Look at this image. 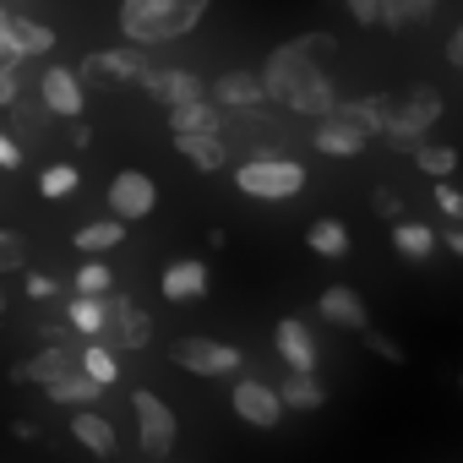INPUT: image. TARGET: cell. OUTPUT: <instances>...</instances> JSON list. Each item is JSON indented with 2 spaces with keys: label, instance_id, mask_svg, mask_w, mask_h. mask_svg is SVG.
Returning <instances> with one entry per match:
<instances>
[{
  "label": "cell",
  "instance_id": "cell-1",
  "mask_svg": "<svg viewBox=\"0 0 463 463\" xmlns=\"http://www.w3.org/2000/svg\"><path fill=\"white\" fill-rule=\"evenodd\" d=\"M257 82H262V99H273V104L289 109V115H311V120H322V115L338 104L333 77H327L311 55H300L295 44H279V50L262 61Z\"/></svg>",
  "mask_w": 463,
  "mask_h": 463
},
{
  "label": "cell",
  "instance_id": "cell-2",
  "mask_svg": "<svg viewBox=\"0 0 463 463\" xmlns=\"http://www.w3.org/2000/svg\"><path fill=\"white\" fill-rule=\"evenodd\" d=\"M207 6L213 0H120V33L142 50L175 44L207 17Z\"/></svg>",
  "mask_w": 463,
  "mask_h": 463
},
{
  "label": "cell",
  "instance_id": "cell-3",
  "mask_svg": "<svg viewBox=\"0 0 463 463\" xmlns=\"http://www.w3.org/2000/svg\"><path fill=\"white\" fill-rule=\"evenodd\" d=\"M306 180H311L306 164L289 158V153H279V158H246V164L235 169L241 196H257V202H289V196L306 191Z\"/></svg>",
  "mask_w": 463,
  "mask_h": 463
},
{
  "label": "cell",
  "instance_id": "cell-4",
  "mask_svg": "<svg viewBox=\"0 0 463 463\" xmlns=\"http://www.w3.org/2000/svg\"><path fill=\"white\" fill-rule=\"evenodd\" d=\"M169 365H180V371H191V376H235V371L246 365V354H241L235 344H223V338H196V333H185V338L169 344Z\"/></svg>",
  "mask_w": 463,
  "mask_h": 463
},
{
  "label": "cell",
  "instance_id": "cell-5",
  "mask_svg": "<svg viewBox=\"0 0 463 463\" xmlns=\"http://www.w3.org/2000/svg\"><path fill=\"white\" fill-rule=\"evenodd\" d=\"M93 338H99L104 349H115V354H120V349H142V344L153 338V317L137 311L131 295H115V289H109V295H104V327H99Z\"/></svg>",
  "mask_w": 463,
  "mask_h": 463
},
{
  "label": "cell",
  "instance_id": "cell-6",
  "mask_svg": "<svg viewBox=\"0 0 463 463\" xmlns=\"http://www.w3.org/2000/svg\"><path fill=\"white\" fill-rule=\"evenodd\" d=\"M131 409H137V441H142V452H153V458L175 452V441H180L175 409H169L153 387H137V392H131Z\"/></svg>",
  "mask_w": 463,
  "mask_h": 463
},
{
  "label": "cell",
  "instance_id": "cell-7",
  "mask_svg": "<svg viewBox=\"0 0 463 463\" xmlns=\"http://www.w3.org/2000/svg\"><path fill=\"white\" fill-rule=\"evenodd\" d=\"M147 71H153V61H147L142 44H131V50H93V55H82V66H77L82 88H88V82H142Z\"/></svg>",
  "mask_w": 463,
  "mask_h": 463
},
{
  "label": "cell",
  "instance_id": "cell-8",
  "mask_svg": "<svg viewBox=\"0 0 463 463\" xmlns=\"http://www.w3.org/2000/svg\"><path fill=\"white\" fill-rule=\"evenodd\" d=\"M153 207H158V180H153V175L120 169V175L109 180V213H115L120 223H137V218H147Z\"/></svg>",
  "mask_w": 463,
  "mask_h": 463
},
{
  "label": "cell",
  "instance_id": "cell-9",
  "mask_svg": "<svg viewBox=\"0 0 463 463\" xmlns=\"http://www.w3.org/2000/svg\"><path fill=\"white\" fill-rule=\"evenodd\" d=\"M229 409H235V420L257 425V430H273L284 420V403H279V387L257 382V376H241L235 392H229Z\"/></svg>",
  "mask_w": 463,
  "mask_h": 463
},
{
  "label": "cell",
  "instance_id": "cell-10",
  "mask_svg": "<svg viewBox=\"0 0 463 463\" xmlns=\"http://www.w3.org/2000/svg\"><path fill=\"white\" fill-rule=\"evenodd\" d=\"M311 147H317L322 158H360V153L371 147V131H365V126H354L349 115L327 109V115L317 120V131H311Z\"/></svg>",
  "mask_w": 463,
  "mask_h": 463
},
{
  "label": "cell",
  "instance_id": "cell-11",
  "mask_svg": "<svg viewBox=\"0 0 463 463\" xmlns=\"http://www.w3.org/2000/svg\"><path fill=\"white\" fill-rule=\"evenodd\" d=\"M39 104H44L50 115H61V120H77V115L88 109L82 77H77L71 66H50V71L39 77Z\"/></svg>",
  "mask_w": 463,
  "mask_h": 463
},
{
  "label": "cell",
  "instance_id": "cell-12",
  "mask_svg": "<svg viewBox=\"0 0 463 463\" xmlns=\"http://www.w3.org/2000/svg\"><path fill=\"white\" fill-rule=\"evenodd\" d=\"M207 289H213V273H207V262H196V257H180V262H169V268H164V279H158V295H164L169 306L202 300Z\"/></svg>",
  "mask_w": 463,
  "mask_h": 463
},
{
  "label": "cell",
  "instance_id": "cell-13",
  "mask_svg": "<svg viewBox=\"0 0 463 463\" xmlns=\"http://www.w3.org/2000/svg\"><path fill=\"white\" fill-rule=\"evenodd\" d=\"M147 99H158L164 109H175V104H191V99H207V88H202V77H191V71H169V66H153L142 82H137Z\"/></svg>",
  "mask_w": 463,
  "mask_h": 463
},
{
  "label": "cell",
  "instance_id": "cell-14",
  "mask_svg": "<svg viewBox=\"0 0 463 463\" xmlns=\"http://www.w3.org/2000/svg\"><path fill=\"white\" fill-rule=\"evenodd\" d=\"M66 371H77V349H71V344H44L33 360H17L6 376H12L17 387H23V382H39V387H50V382H55V376H66Z\"/></svg>",
  "mask_w": 463,
  "mask_h": 463
},
{
  "label": "cell",
  "instance_id": "cell-15",
  "mask_svg": "<svg viewBox=\"0 0 463 463\" xmlns=\"http://www.w3.org/2000/svg\"><path fill=\"white\" fill-rule=\"evenodd\" d=\"M207 99H213L223 115H235V109H262V104H268V99H262L257 71H223V77H213Z\"/></svg>",
  "mask_w": 463,
  "mask_h": 463
},
{
  "label": "cell",
  "instance_id": "cell-16",
  "mask_svg": "<svg viewBox=\"0 0 463 463\" xmlns=\"http://www.w3.org/2000/svg\"><path fill=\"white\" fill-rule=\"evenodd\" d=\"M441 109H447L441 88L420 82V88H409V93H403V104H392V126H409V131H420V137H425V131L441 120Z\"/></svg>",
  "mask_w": 463,
  "mask_h": 463
},
{
  "label": "cell",
  "instance_id": "cell-17",
  "mask_svg": "<svg viewBox=\"0 0 463 463\" xmlns=\"http://www.w3.org/2000/svg\"><path fill=\"white\" fill-rule=\"evenodd\" d=\"M317 311H322V322H333V327H344V333H360V327H371V311H365V300H360L349 284H333V289H322V295H317Z\"/></svg>",
  "mask_w": 463,
  "mask_h": 463
},
{
  "label": "cell",
  "instance_id": "cell-18",
  "mask_svg": "<svg viewBox=\"0 0 463 463\" xmlns=\"http://www.w3.org/2000/svg\"><path fill=\"white\" fill-rule=\"evenodd\" d=\"M273 349H279V360L289 371H317V338H311V327L300 317H284L273 327Z\"/></svg>",
  "mask_w": 463,
  "mask_h": 463
},
{
  "label": "cell",
  "instance_id": "cell-19",
  "mask_svg": "<svg viewBox=\"0 0 463 463\" xmlns=\"http://www.w3.org/2000/svg\"><path fill=\"white\" fill-rule=\"evenodd\" d=\"M213 131H223V109L213 99H191L169 109V137H213Z\"/></svg>",
  "mask_w": 463,
  "mask_h": 463
},
{
  "label": "cell",
  "instance_id": "cell-20",
  "mask_svg": "<svg viewBox=\"0 0 463 463\" xmlns=\"http://www.w3.org/2000/svg\"><path fill=\"white\" fill-rule=\"evenodd\" d=\"M71 441H82L93 458H115V420H104L99 409H77L71 414Z\"/></svg>",
  "mask_w": 463,
  "mask_h": 463
},
{
  "label": "cell",
  "instance_id": "cell-21",
  "mask_svg": "<svg viewBox=\"0 0 463 463\" xmlns=\"http://www.w3.org/2000/svg\"><path fill=\"white\" fill-rule=\"evenodd\" d=\"M175 147H180V158L196 164L202 175L229 169V137H223V131H213V137H175Z\"/></svg>",
  "mask_w": 463,
  "mask_h": 463
},
{
  "label": "cell",
  "instance_id": "cell-22",
  "mask_svg": "<svg viewBox=\"0 0 463 463\" xmlns=\"http://www.w3.org/2000/svg\"><path fill=\"white\" fill-rule=\"evenodd\" d=\"M279 403H284V409H295V414H317V409L327 403V392H322L317 371H289V376H284V387H279Z\"/></svg>",
  "mask_w": 463,
  "mask_h": 463
},
{
  "label": "cell",
  "instance_id": "cell-23",
  "mask_svg": "<svg viewBox=\"0 0 463 463\" xmlns=\"http://www.w3.org/2000/svg\"><path fill=\"white\" fill-rule=\"evenodd\" d=\"M120 241H126V223H120V218H93V223H82L77 235H71V251L104 257V251H115Z\"/></svg>",
  "mask_w": 463,
  "mask_h": 463
},
{
  "label": "cell",
  "instance_id": "cell-24",
  "mask_svg": "<svg viewBox=\"0 0 463 463\" xmlns=\"http://www.w3.org/2000/svg\"><path fill=\"white\" fill-rule=\"evenodd\" d=\"M333 109H338V115H349L354 126H365L371 137L392 120V99H382V93H365V99H338Z\"/></svg>",
  "mask_w": 463,
  "mask_h": 463
},
{
  "label": "cell",
  "instance_id": "cell-25",
  "mask_svg": "<svg viewBox=\"0 0 463 463\" xmlns=\"http://www.w3.org/2000/svg\"><path fill=\"white\" fill-rule=\"evenodd\" d=\"M306 246L317 251V257H349V229H344V218H311V229H306Z\"/></svg>",
  "mask_w": 463,
  "mask_h": 463
},
{
  "label": "cell",
  "instance_id": "cell-26",
  "mask_svg": "<svg viewBox=\"0 0 463 463\" xmlns=\"http://www.w3.org/2000/svg\"><path fill=\"white\" fill-rule=\"evenodd\" d=\"M44 392H50V403H61V409H82V403H93L104 387H99L93 376H82V371H66V376H55Z\"/></svg>",
  "mask_w": 463,
  "mask_h": 463
},
{
  "label": "cell",
  "instance_id": "cell-27",
  "mask_svg": "<svg viewBox=\"0 0 463 463\" xmlns=\"http://www.w3.org/2000/svg\"><path fill=\"white\" fill-rule=\"evenodd\" d=\"M392 246H398V257L425 262V257L436 251V229H430V223H409V218H398V223H392Z\"/></svg>",
  "mask_w": 463,
  "mask_h": 463
},
{
  "label": "cell",
  "instance_id": "cell-28",
  "mask_svg": "<svg viewBox=\"0 0 463 463\" xmlns=\"http://www.w3.org/2000/svg\"><path fill=\"white\" fill-rule=\"evenodd\" d=\"M6 115H12V142H17V147L39 142V137H44V126H50V109H44V104H23V99H12V104H6Z\"/></svg>",
  "mask_w": 463,
  "mask_h": 463
},
{
  "label": "cell",
  "instance_id": "cell-29",
  "mask_svg": "<svg viewBox=\"0 0 463 463\" xmlns=\"http://www.w3.org/2000/svg\"><path fill=\"white\" fill-rule=\"evenodd\" d=\"M12 39L23 44V55H50L55 50V28L50 23H33V17H6Z\"/></svg>",
  "mask_w": 463,
  "mask_h": 463
},
{
  "label": "cell",
  "instance_id": "cell-30",
  "mask_svg": "<svg viewBox=\"0 0 463 463\" xmlns=\"http://www.w3.org/2000/svg\"><path fill=\"white\" fill-rule=\"evenodd\" d=\"M409 158H414V169L430 175V180H452V169H458V153H452L447 142H420Z\"/></svg>",
  "mask_w": 463,
  "mask_h": 463
},
{
  "label": "cell",
  "instance_id": "cell-31",
  "mask_svg": "<svg viewBox=\"0 0 463 463\" xmlns=\"http://www.w3.org/2000/svg\"><path fill=\"white\" fill-rule=\"evenodd\" d=\"M61 317L71 322V333H88V338H93V333L104 327V295H71Z\"/></svg>",
  "mask_w": 463,
  "mask_h": 463
},
{
  "label": "cell",
  "instance_id": "cell-32",
  "mask_svg": "<svg viewBox=\"0 0 463 463\" xmlns=\"http://www.w3.org/2000/svg\"><path fill=\"white\" fill-rule=\"evenodd\" d=\"M430 12H436V0H387V17H382V28H387V33H403V28H420V23H430Z\"/></svg>",
  "mask_w": 463,
  "mask_h": 463
},
{
  "label": "cell",
  "instance_id": "cell-33",
  "mask_svg": "<svg viewBox=\"0 0 463 463\" xmlns=\"http://www.w3.org/2000/svg\"><path fill=\"white\" fill-rule=\"evenodd\" d=\"M77 371H82V376H93L99 387H109V382L120 376V360H115V349L88 344V349H77Z\"/></svg>",
  "mask_w": 463,
  "mask_h": 463
},
{
  "label": "cell",
  "instance_id": "cell-34",
  "mask_svg": "<svg viewBox=\"0 0 463 463\" xmlns=\"http://www.w3.org/2000/svg\"><path fill=\"white\" fill-rule=\"evenodd\" d=\"M115 289V273H109V262H99V257H88L77 273H71V295H109Z\"/></svg>",
  "mask_w": 463,
  "mask_h": 463
},
{
  "label": "cell",
  "instance_id": "cell-35",
  "mask_svg": "<svg viewBox=\"0 0 463 463\" xmlns=\"http://www.w3.org/2000/svg\"><path fill=\"white\" fill-rule=\"evenodd\" d=\"M77 185H82V169H77V164H50V169H44V180H39V191H44L50 202L71 196Z\"/></svg>",
  "mask_w": 463,
  "mask_h": 463
},
{
  "label": "cell",
  "instance_id": "cell-36",
  "mask_svg": "<svg viewBox=\"0 0 463 463\" xmlns=\"http://www.w3.org/2000/svg\"><path fill=\"white\" fill-rule=\"evenodd\" d=\"M28 268V241L17 229H0V273H23Z\"/></svg>",
  "mask_w": 463,
  "mask_h": 463
},
{
  "label": "cell",
  "instance_id": "cell-37",
  "mask_svg": "<svg viewBox=\"0 0 463 463\" xmlns=\"http://www.w3.org/2000/svg\"><path fill=\"white\" fill-rule=\"evenodd\" d=\"M360 338H365V349L382 360V365H403L409 354H403V344L398 338H387V333H376V327H360Z\"/></svg>",
  "mask_w": 463,
  "mask_h": 463
},
{
  "label": "cell",
  "instance_id": "cell-38",
  "mask_svg": "<svg viewBox=\"0 0 463 463\" xmlns=\"http://www.w3.org/2000/svg\"><path fill=\"white\" fill-rule=\"evenodd\" d=\"M344 6L360 28H382V17H387V0H344Z\"/></svg>",
  "mask_w": 463,
  "mask_h": 463
},
{
  "label": "cell",
  "instance_id": "cell-39",
  "mask_svg": "<svg viewBox=\"0 0 463 463\" xmlns=\"http://www.w3.org/2000/svg\"><path fill=\"white\" fill-rule=\"evenodd\" d=\"M376 137H382V142H387V147H392V153H414V147H420V142H425V137H420V131H409V126H392V120H387V126H382V131H376Z\"/></svg>",
  "mask_w": 463,
  "mask_h": 463
},
{
  "label": "cell",
  "instance_id": "cell-40",
  "mask_svg": "<svg viewBox=\"0 0 463 463\" xmlns=\"http://www.w3.org/2000/svg\"><path fill=\"white\" fill-rule=\"evenodd\" d=\"M289 44H295L300 55H311V61H322V55H333V50H338V39H333V33H300V39H289Z\"/></svg>",
  "mask_w": 463,
  "mask_h": 463
},
{
  "label": "cell",
  "instance_id": "cell-41",
  "mask_svg": "<svg viewBox=\"0 0 463 463\" xmlns=\"http://www.w3.org/2000/svg\"><path fill=\"white\" fill-rule=\"evenodd\" d=\"M6 17H12V12H6ZM23 61H28V55H23V44L12 39V28H6V23H0V71H17Z\"/></svg>",
  "mask_w": 463,
  "mask_h": 463
},
{
  "label": "cell",
  "instance_id": "cell-42",
  "mask_svg": "<svg viewBox=\"0 0 463 463\" xmlns=\"http://www.w3.org/2000/svg\"><path fill=\"white\" fill-rule=\"evenodd\" d=\"M371 207H376V213H382L387 223H398V218H409V213H403V196H398V191H371Z\"/></svg>",
  "mask_w": 463,
  "mask_h": 463
},
{
  "label": "cell",
  "instance_id": "cell-43",
  "mask_svg": "<svg viewBox=\"0 0 463 463\" xmlns=\"http://www.w3.org/2000/svg\"><path fill=\"white\" fill-rule=\"evenodd\" d=\"M436 207H441V218H463V196L452 180H436Z\"/></svg>",
  "mask_w": 463,
  "mask_h": 463
},
{
  "label": "cell",
  "instance_id": "cell-44",
  "mask_svg": "<svg viewBox=\"0 0 463 463\" xmlns=\"http://www.w3.org/2000/svg\"><path fill=\"white\" fill-rule=\"evenodd\" d=\"M39 333H44V344H71V322L66 317H44Z\"/></svg>",
  "mask_w": 463,
  "mask_h": 463
},
{
  "label": "cell",
  "instance_id": "cell-45",
  "mask_svg": "<svg viewBox=\"0 0 463 463\" xmlns=\"http://www.w3.org/2000/svg\"><path fill=\"white\" fill-rule=\"evenodd\" d=\"M23 164V147L12 142V131H0V169H17Z\"/></svg>",
  "mask_w": 463,
  "mask_h": 463
},
{
  "label": "cell",
  "instance_id": "cell-46",
  "mask_svg": "<svg viewBox=\"0 0 463 463\" xmlns=\"http://www.w3.org/2000/svg\"><path fill=\"white\" fill-rule=\"evenodd\" d=\"M28 295H33V300H55V295H61V284H55V279H44V273H33V279H28Z\"/></svg>",
  "mask_w": 463,
  "mask_h": 463
},
{
  "label": "cell",
  "instance_id": "cell-47",
  "mask_svg": "<svg viewBox=\"0 0 463 463\" xmlns=\"http://www.w3.org/2000/svg\"><path fill=\"white\" fill-rule=\"evenodd\" d=\"M447 66H452V71L463 66V28H452V33H447Z\"/></svg>",
  "mask_w": 463,
  "mask_h": 463
},
{
  "label": "cell",
  "instance_id": "cell-48",
  "mask_svg": "<svg viewBox=\"0 0 463 463\" xmlns=\"http://www.w3.org/2000/svg\"><path fill=\"white\" fill-rule=\"evenodd\" d=\"M17 93H23V88H17V71H0V109H6Z\"/></svg>",
  "mask_w": 463,
  "mask_h": 463
},
{
  "label": "cell",
  "instance_id": "cell-49",
  "mask_svg": "<svg viewBox=\"0 0 463 463\" xmlns=\"http://www.w3.org/2000/svg\"><path fill=\"white\" fill-rule=\"evenodd\" d=\"M71 147H93V126H88L82 115L71 120Z\"/></svg>",
  "mask_w": 463,
  "mask_h": 463
},
{
  "label": "cell",
  "instance_id": "cell-50",
  "mask_svg": "<svg viewBox=\"0 0 463 463\" xmlns=\"http://www.w3.org/2000/svg\"><path fill=\"white\" fill-rule=\"evenodd\" d=\"M436 241H441L447 251H458V257H463V229H458V223H447V229H441V235H436Z\"/></svg>",
  "mask_w": 463,
  "mask_h": 463
},
{
  "label": "cell",
  "instance_id": "cell-51",
  "mask_svg": "<svg viewBox=\"0 0 463 463\" xmlns=\"http://www.w3.org/2000/svg\"><path fill=\"white\" fill-rule=\"evenodd\" d=\"M12 436H17V441H39V425H33V420H12Z\"/></svg>",
  "mask_w": 463,
  "mask_h": 463
},
{
  "label": "cell",
  "instance_id": "cell-52",
  "mask_svg": "<svg viewBox=\"0 0 463 463\" xmlns=\"http://www.w3.org/2000/svg\"><path fill=\"white\" fill-rule=\"evenodd\" d=\"M0 322H6V295H0Z\"/></svg>",
  "mask_w": 463,
  "mask_h": 463
},
{
  "label": "cell",
  "instance_id": "cell-53",
  "mask_svg": "<svg viewBox=\"0 0 463 463\" xmlns=\"http://www.w3.org/2000/svg\"><path fill=\"white\" fill-rule=\"evenodd\" d=\"M17 6H33V0H17Z\"/></svg>",
  "mask_w": 463,
  "mask_h": 463
},
{
  "label": "cell",
  "instance_id": "cell-54",
  "mask_svg": "<svg viewBox=\"0 0 463 463\" xmlns=\"http://www.w3.org/2000/svg\"><path fill=\"white\" fill-rule=\"evenodd\" d=\"M0 23H6V6H0Z\"/></svg>",
  "mask_w": 463,
  "mask_h": 463
}]
</instances>
